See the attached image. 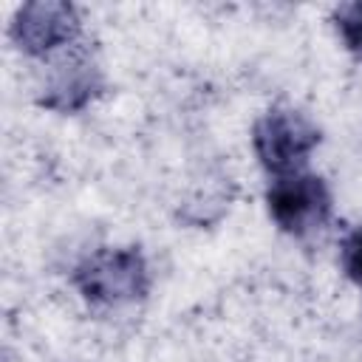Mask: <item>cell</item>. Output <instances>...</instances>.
<instances>
[{"instance_id":"obj_6","label":"cell","mask_w":362,"mask_h":362,"mask_svg":"<svg viewBox=\"0 0 362 362\" xmlns=\"http://www.w3.org/2000/svg\"><path fill=\"white\" fill-rule=\"evenodd\" d=\"M334 25H337L342 42L348 45V51L362 57V0L337 6L334 8Z\"/></svg>"},{"instance_id":"obj_2","label":"cell","mask_w":362,"mask_h":362,"mask_svg":"<svg viewBox=\"0 0 362 362\" xmlns=\"http://www.w3.org/2000/svg\"><path fill=\"white\" fill-rule=\"evenodd\" d=\"M320 127L294 107H272L266 110L252 130V144L260 164L277 178L288 173H300L320 144Z\"/></svg>"},{"instance_id":"obj_4","label":"cell","mask_w":362,"mask_h":362,"mask_svg":"<svg viewBox=\"0 0 362 362\" xmlns=\"http://www.w3.org/2000/svg\"><path fill=\"white\" fill-rule=\"evenodd\" d=\"M79 11L71 3L37 0L17 8L11 40L31 57H54L79 40Z\"/></svg>"},{"instance_id":"obj_5","label":"cell","mask_w":362,"mask_h":362,"mask_svg":"<svg viewBox=\"0 0 362 362\" xmlns=\"http://www.w3.org/2000/svg\"><path fill=\"white\" fill-rule=\"evenodd\" d=\"M102 88H105V79L88 42L76 40L65 51L54 54L48 65L45 88L40 93V105L59 113H74L85 107L96 93H102Z\"/></svg>"},{"instance_id":"obj_7","label":"cell","mask_w":362,"mask_h":362,"mask_svg":"<svg viewBox=\"0 0 362 362\" xmlns=\"http://www.w3.org/2000/svg\"><path fill=\"white\" fill-rule=\"evenodd\" d=\"M339 263H342V272L356 283L362 286V226L351 229L339 246Z\"/></svg>"},{"instance_id":"obj_3","label":"cell","mask_w":362,"mask_h":362,"mask_svg":"<svg viewBox=\"0 0 362 362\" xmlns=\"http://www.w3.org/2000/svg\"><path fill=\"white\" fill-rule=\"evenodd\" d=\"M266 206L272 221L294 235V238H305L317 229H322L331 218V189L328 184L314 175V173H288V175H277L269 189H266Z\"/></svg>"},{"instance_id":"obj_1","label":"cell","mask_w":362,"mask_h":362,"mask_svg":"<svg viewBox=\"0 0 362 362\" xmlns=\"http://www.w3.org/2000/svg\"><path fill=\"white\" fill-rule=\"evenodd\" d=\"M76 288L90 305H124L136 303L150 288L147 263L139 249H99L76 266Z\"/></svg>"}]
</instances>
